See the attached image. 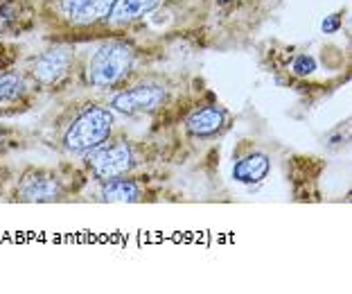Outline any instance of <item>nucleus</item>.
I'll use <instances>...</instances> for the list:
<instances>
[{"instance_id":"nucleus-1","label":"nucleus","mask_w":352,"mask_h":294,"mask_svg":"<svg viewBox=\"0 0 352 294\" xmlns=\"http://www.w3.org/2000/svg\"><path fill=\"white\" fill-rule=\"evenodd\" d=\"M113 129V113L102 107H88L75 118L66 131V147L75 154H84L88 149L102 145Z\"/></svg>"},{"instance_id":"nucleus-2","label":"nucleus","mask_w":352,"mask_h":294,"mask_svg":"<svg viewBox=\"0 0 352 294\" xmlns=\"http://www.w3.org/2000/svg\"><path fill=\"white\" fill-rule=\"evenodd\" d=\"M131 48L122 43H106L95 50L88 66V79L95 86H113L129 72Z\"/></svg>"},{"instance_id":"nucleus-3","label":"nucleus","mask_w":352,"mask_h":294,"mask_svg":"<svg viewBox=\"0 0 352 294\" xmlns=\"http://www.w3.org/2000/svg\"><path fill=\"white\" fill-rule=\"evenodd\" d=\"M88 165L93 172L102 179H113L120 176L133 165L131 147L126 143H113V145H97L88 149Z\"/></svg>"},{"instance_id":"nucleus-4","label":"nucleus","mask_w":352,"mask_h":294,"mask_svg":"<svg viewBox=\"0 0 352 294\" xmlns=\"http://www.w3.org/2000/svg\"><path fill=\"white\" fill-rule=\"evenodd\" d=\"M165 102V90L156 84H140L133 88L124 90V93L115 95L111 102V107L120 113L133 116V113H147L158 109Z\"/></svg>"},{"instance_id":"nucleus-5","label":"nucleus","mask_w":352,"mask_h":294,"mask_svg":"<svg viewBox=\"0 0 352 294\" xmlns=\"http://www.w3.org/2000/svg\"><path fill=\"white\" fill-rule=\"evenodd\" d=\"M115 0H61L59 5V12L72 25H93L97 21L111 14V7Z\"/></svg>"},{"instance_id":"nucleus-6","label":"nucleus","mask_w":352,"mask_h":294,"mask_svg":"<svg viewBox=\"0 0 352 294\" xmlns=\"http://www.w3.org/2000/svg\"><path fill=\"white\" fill-rule=\"evenodd\" d=\"M70 61H72V52L68 48L50 50V52L43 54L34 66L36 81H39V84H54V81L61 79V77L68 72Z\"/></svg>"},{"instance_id":"nucleus-7","label":"nucleus","mask_w":352,"mask_h":294,"mask_svg":"<svg viewBox=\"0 0 352 294\" xmlns=\"http://www.w3.org/2000/svg\"><path fill=\"white\" fill-rule=\"evenodd\" d=\"M59 192H61V188L57 181L43 174L25 176L18 188V197L25 202H54V199H59Z\"/></svg>"},{"instance_id":"nucleus-8","label":"nucleus","mask_w":352,"mask_h":294,"mask_svg":"<svg viewBox=\"0 0 352 294\" xmlns=\"http://www.w3.org/2000/svg\"><path fill=\"white\" fill-rule=\"evenodd\" d=\"M226 118L221 107H203L188 118V131L194 136H212L226 125Z\"/></svg>"},{"instance_id":"nucleus-9","label":"nucleus","mask_w":352,"mask_h":294,"mask_svg":"<svg viewBox=\"0 0 352 294\" xmlns=\"http://www.w3.org/2000/svg\"><path fill=\"white\" fill-rule=\"evenodd\" d=\"M162 0H115L111 7V21L113 23H131V21H138L142 18L144 14L153 12V9L160 5Z\"/></svg>"},{"instance_id":"nucleus-10","label":"nucleus","mask_w":352,"mask_h":294,"mask_svg":"<svg viewBox=\"0 0 352 294\" xmlns=\"http://www.w3.org/2000/svg\"><path fill=\"white\" fill-rule=\"evenodd\" d=\"M266 172H269V158L264 154H251V156L237 161L233 176L242 183H257L266 176Z\"/></svg>"},{"instance_id":"nucleus-11","label":"nucleus","mask_w":352,"mask_h":294,"mask_svg":"<svg viewBox=\"0 0 352 294\" xmlns=\"http://www.w3.org/2000/svg\"><path fill=\"white\" fill-rule=\"evenodd\" d=\"M138 185L133 181H126V179H108L106 185L102 188V197L104 202H122V204H131V202H138Z\"/></svg>"},{"instance_id":"nucleus-12","label":"nucleus","mask_w":352,"mask_h":294,"mask_svg":"<svg viewBox=\"0 0 352 294\" xmlns=\"http://www.w3.org/2000/svg\"><path fill=\"white\" fill-rule=\"evenodd\" d=\"M27 84L18 75H0V102H14L25 95Z\"/></svg>"},{"instance_id":"nucleus-13","label":"nucleus","mask_w":352,"mask_h":294,"mask_svg":"<svg viewBox=\"0 0 352 294\" xmlns=\"http://www.w3.org/2000/svg\"><path fill=\"white\" fill-rule=\"evenodd\" d=\"M291 70L296 72L298 77H307V75H311V72L316 70V61H314V57H309V54H300V57H296V61L291 63Z\"/></svg>"},{"instance_id":"nucleus-14","label":"nucleus","mask_w":352,"mask_h":294,"mask_svg":"<svg viewBox=\"0 0 352 294\" xmlns=\"http://www.w3.org/2000/svg\"><path fill=\"white\" fill-rule=\"evenodd\" d=\"M338 25H341V18H338L336 14H332V16H327L323 21V32L325 34H332V32L338 30Z\"/></svg>"},{"instance_id":"nucleus-15","label":"nucleus","mask_w":352,"mask_h":294,"mask_svg":"<svg viewBox=\"0 0 352 294\" xmlns=\"http://www.w3.org/2000/svg\"><path fill=\"white\" fill-rule=\"evenodd\" d=\"M12 14H14L12 5H3V7H0V18H5V21H7V18H12Z\"/></svg>"},{"instance_id":"nucleus-16","label":"nucleus","mask_w":352,"mask_h":294,"mask_svg":"<svg viewBox=\"0 0 352 294\" xmlns=\"http://www.w3.org/2000/svg\"><path fill=\"white\" fill-rule=\"evenodd\" d=\"M217 3H219V5H228L230 0H217Z\"/></svg>"}]
</instances>
